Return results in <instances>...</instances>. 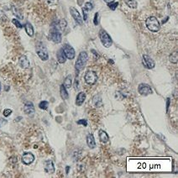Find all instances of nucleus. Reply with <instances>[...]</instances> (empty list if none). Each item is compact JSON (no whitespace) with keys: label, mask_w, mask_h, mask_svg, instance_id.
Returning a JSON list of instances; mask_svg holds the SVG:
<instances>
[{"label":"nucleus","mask_w":178,"mask_h":178,"mask_svg":"<svg viewBox=\"0 0 178 178\" xmlns=\"http://www.w3.org/2000/svg\"><path fill=\"white\" fill-rule=\"evenodd\" d=\"M145 25H146V27L148 28V30L152 32H158L160 29V25L159 20L154 16H150L146 19Z\"/></svg>","instance_id":"nucleus-1"},{"label":"nucleus","mask_w":178,"mask_h":178,"mask_svg":"<svg viewBox=\"0 0 178 178\" xmlns=\"http://www.w3.org/2000/svg\"><path fill=\"white\" fill-rule=\"evenodd\" d=\"M88 53L86 51H82L78 55V58L76 61V64H75V67H76V70L77 71H80L84 68L86 63L88 61Z\"/></svg>","instance_id":"nucleus-2"},{"label":"nucleus","mask_w":178,"mask_h":178,"mask_svg":"<svg viewBox=\"0 0 178 178\" xmlns=\"http://www.w3.org/2000/svg\"><path fill=\"white\" fill-rule=\"evenodd\" d=\"M60 30H61L58 27V25H55V26H52L50 32V39L56 44L61 42L62 37H61V33Z\"/></svg>","instance_id":"nucleus-3"},{"label":"nucleus","mask_w":178,"mask_h":178,"mask_svg":"<svg viewBox=\"0 0 178 178\" xmlns=\"http://www.w3.org/2000/svg\"><path fill=\"white\" fill-rule=\"evenodd\" d=\"M99 37H100V40H101L102 44H104V47L109 48L113 44L112 38L110 37V35L104 30H100V32H99Z\"/></svg>","instance_id":"nucleus-4"},{"label":"nucleus","mask_w":178,"mask_h":178,"mask_svg":"<svg viewBox=\"0 0 178 178\" xmlns=\"http://www.w3.org/2000/svg\"><path fill=\"white\" fill-rule=\"evenodd\" d=\"M36 53L42 61H47L49 59V55H48L47 49L45 48L44 44L41 43V42H39L38 44H36Z\"/></svg>","instance_id":"nucleus-5"},{"label":"nucleus","mask_w":178,"mask_h":178,"mask_svg":"<svg viewBox=\"0 0 178 178\" xmlns=\"http://www.w3.org/2000/svg\"><path fill=\"white\" fill-rule=\"evenodd\" d=\"M84 80L87 84L94 85L98 81V75L93 71H88L85 74Z\"/></svg>","instance_id":"nucleus-6"},{"label":"nucleus","mask_w":178,"mask_h":178,"mask_svg":"<svg viewBox=\"0 0 178 178\" xmlns=\"http://www.w3.org/2000/svg\"><path fill=\"white\" fill-rule=\"evenodd\" d=\"M63 51H64L65 55L66 56V59L73 60L76 56V52L75 50L73 49V47L71 45H70L68 44H66L63 46Z\"/></svg>","instance_id":"nucleus-7"},{"label":"nucleus","mask_w":178,"mask_h":178,"mask_svg":"<svg viewBox=\"0 0 178 178\" xmlns=\"http://www.w3.org/2000/svg\"><path fill=\"white\" fill-rule=\"evenodd\" d=\"M138 92L142 96H147L149 94L152 93V89L146 83H141L139 85Z\"/></svg>","instance_id":"nucleus-8"},{"label":"nucleus","mask_w":178,"mask_h":178,"mask_svg":"<svg viewBox=\"0 0 178 178\" xmlns=\"http://www.w3.org/2000/svg\"><path fill=\"white\" fill-rule=\"evenodd\" d=\"M70 13H71V16L73 17V19H74L75 21H76L77 24L82 25L83 20H82V16H81V15L79 14L78 10L77 9H75L74 7H71V8H70Z\"/></svg>","instance_id":"nucleus-9"},{"label":"nucleus","mask_w":178,"mask_h":178,"mask_svg":"<svg viewBox=\"0 0 178 178\" xmlns=\"http://www.w3.org/2000/svg\"><path fill=\"white\" fill-rule=\"evenodd\" d=\"M143 65L144 67H146L147 69H153L155 66V63L153 61L152 58H150L147 55H143Z\"/></svg>","instance_id":"nucleus-10"},{"label":"nucleus","mask_w":178,"mask_h":178,"mask_svg":"<svg viewBox=\"0 0 178 178\" xmlns=\"http://www.w3.org/2000/svg\"><path fill=\"white\" fill-rule=\"evenodd\" d=\"M22 162L25 165H30L35 160V155L30 152H25L22 155Z\"/></svg>","instance_id":"nucleus-11"},{"label":"nucleus","mask_w":178,"mask_h":178,"mask_svg":"<svg viewBox=\"0 0 178 178\" xmlns=\"http://www.w3.org/2000/svg\"><path fill=\"white\" fill-rule=\"evenodd\" d=\"M24 111L27 115H33L35 114V107L34 104H32L31 102H26L24 106Z\"/></svg>","instance_id":"nucleus-12"},{"label":"nucleus","mask_w":178,"mask_h":178,"mask_svg":"<svg viewBox=\"0 0 178 178\" xmlns=\"http://www.w3.org/2000/svg\"><path fill=\"white\" fill-rule=\"evenodd\" d=\"M44 171L47 174H53L55 172V166L52 160H46L44 162Z\"/></svg>","instance_id":"nucleus-13"},{"label":"nucleus","mask_w":178,"mask_h":178,"mask_svg":"<svg viewBox=\"0 0 178 178\" xmlns=\"http://www.w3.org/2000/svg\"><path fill=\"white\" fill-rule=\"evenodd\" d=\"M87 144L90 149H94L96 147V141L93 134H88L87 135Z\"/></svg>","instance_id":"nucleus-14"},{"label":"nucleus","mask_w":178,"mask_h":178,"mask_svg":"<svg viewBox=\"0 0 178 178\" xmlns=\"http://www.w3.org/2000/svg\"><path fill=\"white\" fill-rule=\"evenodd\" d=\"M85 99H86V93L84 92H80L79 93L77 94V98H76L77 106H82L85 102Z\"/></svg>","instance_id":"nucleus-15"},{"label":"nucleus","mask_w":178,"mask_h":178,"mask_svg":"<svg viewBox=\"0 0 178 178\" xmlns=\"http://www.w3.org/2000/svg\"><path fill=\"white\" fill-rule=\"evenodd\" d=\"M19 62H20V67H22L23 69L29 68V66H30V61H29V60L27 59V57L25 55L20 56Z\"/></svg>","instance_id":"nucleus-16"},{"label":"nucleus","mask_w":178,"mask_h":178,"mask_svg":"<svg viewBox=\"0 0 178 178\" xmlns=\"http://www.w3.org/2000/svg\"><path fill=\"white\" fill-rule=\"evenodd\" d=\"M56 57H57L58 62L61 63V64H63V63L66 62V55H65L62 48L58 50V52H57V54H56Z\"/></svg>","instance_id":"nucleus-17"},{"label":"nucleus","mask_w":178,"mask_h":178,"mask_svg":"<svg viewBox=\"0 0 178 178\" xmlns=\"http://www.w3.org/2000/svg\"><path fill=\"white\" fill-rule=\"evenodd\" d=\"M93 104L96 107V108H100L102 107L104 104H103V99L101 98L100 95H95L93 98Z\"/></svg>","instance_id":"nucleus-18"},{"label":"nucleus","mask_w":178,"mask_h":178,"mask_svg":"<svg viewBox=\"0 0 178 178\" xmlns=\"http://www.w3.org/2000/svg\"><path fill=\"white\" fill-rule=\"evenodd\" d=\"M98 135H99V139H100V140H101V142H103V143H107V142L109 140V134L106 133L104 130H103V129H100V130H99Z\"/></svg>","instance_id":"nucleus-19"},{"label":"nucleus","mask_w":178,"mask_h":178,"mask_svg":"<svg viewBox=\"0 0 178 178\" xmlns=\"http://www.w3.org/2000/svg\"><path fill=\"white\" fill-rule=\"evenodd\" d=\"M25 29L26 33H27V35H29V36L32 37V36L34 35V28H33V26H32V25H31L30 23L27 22V23L25 24Z\"/></svg>","instance_id":"nucleus-20"},{"label":"nucleus","mask_w":178,"mask_h":178,"mask_svg":"<svg viewBox=\"0 0 178 178\" xmlns=\"http://www.w3.org/2000/svg\"><path fill=\"white\" fill-rule=\"evenodd\" d=\"M60 94H61V98L64 99H68L69 98V93H67V91H66V88H65L63 85H61V88H60Z\"/></svg>","instance_id":"nucleus-21"},{"label":"nucleus","mask_w":178,"mask_h":178,"mask_svg":"<svg viewBox=\"0 0 178 178\" xmlns=\"http://www.w3.org/2000/svg\"><path fill=\"white\" fill-rule=\"evenodd\" d=\"M71 83H72V81H71V76L69 75L66 77L64 82H63V86H64L66 88H70L71 87Z\"/></svg>","instance_id":"nucleus-22"},{"label":"nucleus","mask_w":178,"mask_h":178,"mask_svg":"<svg viewBox=\"0 0 178 178\" xmlns=\"http://www.w3.org/2000/svg\"><path fill=\"white\" fill-rule=\"evenodd\" d=\"M124 2L131 9H136L138 6V4L135 0H124Z\"/></svg>","instance_id":"nucleus-23"},{"label":"nucleus","mask_w":178,"mask_h":178,"mask_svg":"<svg viewBox=\"0 0 178 178\" xmlns=\"http://www.w3.org/2000/svg\"><path fill=\"white\" fill-rule=\"evenodd\" d=\"M169 59H170V61L171 62V63H174V64H177V51H174L172 52L171 54L170 55V57H169Z\"/></svg>","instance_id":"nucleus-24"},{"label":"nucleus","mask_w":178,"mask_h":178,"mask_svg":"<svg viewBox=\"0 0 178 178\" xmlns=\"http://www.w3.org/2000/svg\"><path fill=\"white\" fill-rule=\"evenodd\" d=\"M48 106H49V103L47 101H42L39 104V108L43 110H46L48 109Z\"/></svg>","instance_id":"nucleus-25"},{"label":"nucleus","mask_w":178,"mask_h":178,"mask_svg":"<svg viewBox=\"0 0 178 178\" xmlns=\"http://www.w3.org/2000/svg\"><path fill=\"white\" fill-rule=\"evenodd\" d=\"M57 25H58V27L60 28V30H64L65 28L66 27V25H67V23H66V21L65 20H61L58 22Z\"/></svg>","instance_id":"nucleus-26"},{"label":"nucleus","mask_w":178,"mask_h":178,"mask_svg":"<svg viewBox=\"0 0 178 178\" xmlns=\"http://www.w3.org/2000/svg\"><path fill=\"white\" fill-rule=\"evenodd\" d=\"M12 10H13V13H14V15H16L18 18H20V19H23V16H22L21 14H20V12H19V10H18L17 8H15V6H13V7H12Z\"/></svg>","instance_id":"nucleus-27"},{"label":"nucleus","mask_w":178,"mask_h":178,"mask_svg":"<svg viewBox=\"0 0 178 178\" xmlns=\"http://www.w3.org/2000/svg\"><path fill=\"white\" fill-rule=\"evenodd\" d=\"M84 9L87 10V11H91V10L93 9V4H92V3H90V2H88V3H86V4H85Z\"/></svg>","instance_id":"nucleus-28"},{"label":"nucleus","mask_w":178,"mask_h":178,"mask_svg":"<svg viewBox=\"0 0 178 178\" xmlns=\"http://www.w3.org/2000/svg\"><path fill=\"white\" fill-rule=\"evenodd\" d=\"M108 5H109V7L110 8V9L115 10L116 9V8L118 7V5H119V3L113 2V3H109V4H108Z\"/></svg>","instance_id":"nucleus-29"},{"label":"nucleus","mask_w":178,"mask_h":178,"mask_svg":"<svg viewBox=\"0 0 178 178\" xmlns=\"http://www.w3.org/2000/svg\"><path fill=\"white\" fill-rule=\"evenodd\" d=\"M12 22H13V24L17 27V28H20V29H21V28H23V25H21L20 23V21L18 20H16V19H14V20H12Z\"/></svg>","instance_id":"nucleus-30"},{"label":"nucleus","mask_w":178,"mask_h":178,"mask_svg":"<svg viewBox=\"0 0 178 178\" xmlns=\"http://www.w3.org/2000/svg\"><path fill=\"white\" fill-rule=\"evenodd\" d=\"M77 124H82V125H83L84 127H87V126H88V121H87V119H80V120H78V121L77 122Z\"/></svg>","instance_id":"nucleus-31"},{"label":"nucleus","mask_w":178,"mask_h":178,"mask_svg":"<svg viewBox=\"0 0 178 178\" xmlns=\"http://www.w3.org/2000/svg\"><path fill=\"white\" fill-rule=\"evenodd\" d=\"M11 114H12V110L9 109H5L4 111V115L5 117H9Z\"/></svg>","instance_id":"nucleus-32"},{"label":"nucleus","mask_w":178,"mask_h":178,"mask_svg":"<svg viewBox=\"0 0 178 178\" xmlns=\"http://www.w3.org/2000/svg\"><path fill=\"white\" fill-rule=\"evenodd\" d=\"M93 23L95 25H98V13H96L95 15H94V20H93Z\"/></svg>","instance_id":"nucleus-33"},{"label":"nucleus","mask_w":178,"mask_h":178,"mask_svg":"<svg viewBox=\"0 0 178 178\" xmlns=\"http://www.w3.org/2000/svg\"><path fill=\"white\" fill-rule=\"evenodd\" d=\"M82 12H83V15H84V17H83V20H85V21H87V20H88V11L85 9L84 8H82Z\"/></svg>","instance_id":"nucleus-34"},{"label":"nucleus","mask_w":178,"mask_h":178,"mask_svg":"<svg viewBox=\"0 0 178 178\" xmlns=\"http://www.w3.org/2000/svg\"><path fill=\"white\" fill-rule=\"evenodd\" d=\"M6 124H7V120L4 119H2V118H0V127L4 126V125Z\"/></svg>","instance_id":"nucleus-35"},{"label":"nucleus","mask_w":178,"mask_h":178,"mask_svg":"<svg viewBox=\"0 0 178 178\" xmlns=\"http://www.w3.org/2000/svg\"><path fill=\"white\" fill-rule=\"evenodd\" d=\"M169 107H170V98H167V103H166V112H168Z\"/></svg>","instance_id":"nucleus-36"},{"label":"nucleus","mask_w":178,"mask_h":178,"mask_svg":"<svg viewBox=\"0 0 178 178\" xmlns=\"http://www.w3.org/2000/svg\"><path fill=\"white\" fill-rule=\"evenodd\" d=\"M69 169H70L69 166H66V174H68V172H69Z\"/></svg>","instance_id":"nucleus-37"},{"label":"nucleus","mask_w":178,"mask_h":178,"mask_svg":"<svg viewBox=\"0 0 178 178\" xmlns=\"http://www.w3.org/2000/svg\"><path fill=\"white\" fill-rule=\"evenodd\" d=\"M107 4H109V3H113V2H114L115 0H104Z\"/></svg>","instance_id":"nucleus-38"},{"label":"nucleus","mask_w":178,"mask_h":178,"mask_svg":"<svg viewBox=\"0 0 178 178\" xmlns=\"http://www.w3.org/2000/svg\"><path fill=\"white\" fill-rule=\"evenodd\" d=\"M0 92H1V83H0Z\"/></svg>","instance_id":"nucleus-39"}]
</instances>
